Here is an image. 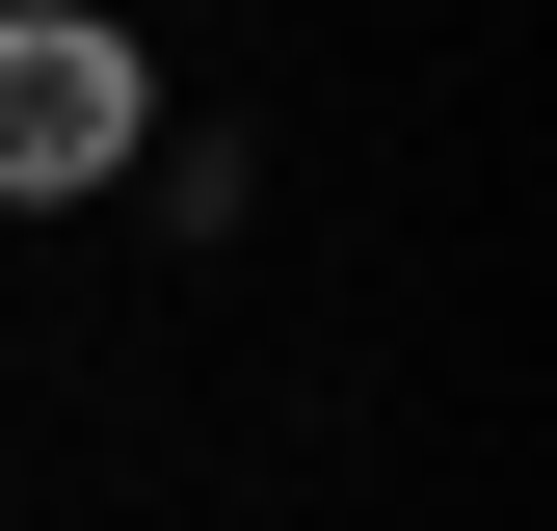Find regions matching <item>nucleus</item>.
<instances>
[{"instance_id": "nucleus-1", "label": "nucleus", "mask_w": 557, "mask_h": 531, "mask_svg": "<svg viewBox=\"0 0 557 531\" xmlns=\"http://www.w3.org/2000/svg\"><path fill=\"white\" fill-rule=\"evenodd\" d=\"M160 81H133V27H0V186H107Z\"/></svg>"}]
</instances>
